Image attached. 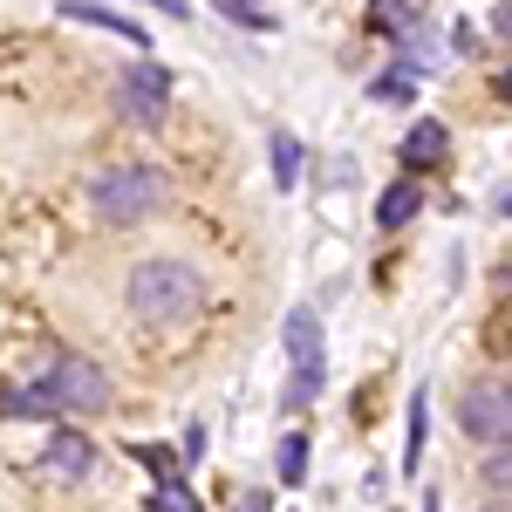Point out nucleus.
<instances>
[{
  "label": "nucleus",
  "mask_w": 512,
  "mask_h": 512,
  "mask_svg": "<svg viewBox=\"0 0 512 512\" xmlns=\"http://www.w3.org/2000/svg\"><path fill=\"white\" fill-rule=\"evenodd\" d=\"M130 458H137V465H144V472L158 478V485H164V478H178V458H171V451H164V444H137V451H130Z\"/></svg>",
  "instance_id": "nucleus-18"
},
{
  "label": "nucleus",
  "mask_w": 512,
  "mask_h": 512,
  "mask_svg": "<svg viewBox=\"0 0 512 512\" xmlns=\"http://www.w3.org/2000/svg\"><path fill=\"white\" fill-rule=\"evenodd\" d=\"M444 151H451V130H444L437 117L410 123V137H403V164H410V171H424V164H437Z\"/></svg>",
  "instance_id": "nucleus-10"
},
{
  "label": "nucleus",
  "mask_w": 512,
  "mask_h": 512,
  "mask_svg": "<svg viewBox=\"0 0 512 512\" xmlns=\"http://www.w3.org/2000/svg\"><path fill=\"white\" fill-rule=\"evenodd\" d=\"M410 89H417V69H410V62H396L383 82H369V96H376V103H410Z\"/></svg>",
  "instance_id": "nucleus-15"
},
{
  "label": "nucleus",
  "mask_w": 512,
  "mask_h": 512,
  "mask_svg": "<svg viewBox=\"0 0 512 512\" xmlns=\"http://www.w3.org/2000/svg\"><path fill=\"white\" fill-rule=\"evenodd\" d=\"M417 205H424V185H410V178H403V185H390V192L376 198V226H383V233L410 226V219H417Z\"/></svg>",
  "instance_id": "nucleus-11"
},
{
  "label": "nucleus",
  "mask_w": 512,
  "mask_h": 512,
  "mask_svg": "<svg viewBox=\"0 0 512 512\" xmlns=\"http://www.w3.org/2000/svg\"><path fill=\"white\" fill-rule=\"evenodd\" d=\"M130 315L151 321V328H171V321H192L198 301H205V280L185 267V260H137L130 267Z\"/></svg>",
  "instance_id": "nucleus-1"
},
{
  "label": "nucleus",
  "mask_w": 512,
  "mask_h": 512,
  "mask_svg": "<svg viewBox=\"0 0 512 512\" xmlns=\"http://www.w3.org/2000/svg\"><path fill=\"white\" fill-rule=\"evenodd\" d=\"M41 390H48L55 410H110V376L76 349H62L48 362V383H41Z\"/></svg>",
  "instance_id": "nucleus-3"
},
{
  "label": "nucleus",
  "mask_w": 512,
  "mask_h": 512,
  "mask_svg": "<svg viewBox=\"0 0 512 512\" xmlns=\"http://www.w3.org/2000/svg\"><path fill=\"white\" fill-rule=\"evenodd\" d=\"M465 431H472L478 444H492V451H506V390H499V383L465 390Z\"/></svg>",
  "instance_id": "nucleus-5"
},
{
  "label": "nucleus",
  "mask_w": 512,
  "mask_h": 512,
  "mask_svg": "<svg viewBox=\"0 0 512 512\" xmlns=\"http://www.w3.org/2000/svg\"><path fill=\"white\" fill-rule=\"evenodd\" d=\"M267 151H274V185L280 192H294V185H301V144H294V130H274V137H267Z\"/></svg>",
  "instance_id": "nucleus-12"
},
{
  "label": "nucleus",
  "mask_w": 512,
  "mask_h": 512,
  "mask_svg": "<svg viewBox=\"0 0 512 512\" xmlns=\"http://www.w3.org/2000/svg\"><path fill=\"white\" fill-rule=\"evenodd\" d=\"M280 335H287V362H294V369L321 362V315H315V308H294Z\"/></svg>",
  "instance_id": "nucleus-9"
},
{
  "label": "nucleus",
  "mask_w": 512,
  "mask_h": 512,
  "mask_svg": "<svg viewBox=\"0 0 512 512\" xmlns=\"http://www.w3.org/2000/svg\"><path fill=\"white\" fill-rule=\"evenodd\" d=\"M164 103H171V69L164 62H137V69L117 76V110H123L130 130H158Z\"/></svg>",
  "instance_id": "nucleus-4"
},
{
  "label": "nucleus",
  "mask_w": 512,
  "mask_h": 512,
  "mask_svg": "<svg viewBox=\"0 0 512 512\" xmlns=\"http://www.w3.org/2000/svg\"><path fill=\"white\" fill-rule=\"evenodd\" d=\"M89 198H96L103 226H137L144 212L164 205V171H151V164H110V171L89 185Z\"/></svg>",
  "instance_id": "nucleus-2"
},
{
  "label": "nucleus",
  "mask_w": 512,
  "mask_h": 512,
  "mask_svg": "<svg viewBox=\"0 0 512 512\" xmlns=\"http://www.w3.org/2000/svg\"><path fill=\"white\" fill-rule=\"evenodd\" d=\"M41 465L55 478H89V465H96V444L82 431H55L48 437V451H41Z\"/></svg>",
  "instance_id": "nucleus-6"
},
{
  "label": "nucleus",
  "mask_w": 512,
  "mask_h": 512,
  "mask_svg": "<svg viewBox=\"0 0 512 512\" xmlns=\"http://www.w3.org/2000/svg\"><path fill=\"white\" fill-rule=\"evenodd\" d=\"M424 417H431V390L410 396V451H403V472H417V458H424Z\"/></svg>",
  "instance_id": "nucleus-16"
},
{
  "label": "nucleus",
  "mask_w": 512,
  "mask_h": 512,
  "mask_svg": "<svg viewBox=\"0 0 512 512\" xmlns=\"http://www.w3.org/2000/svg\"><path fill=\"white\" fill-rule=\"evenodd\" d=\"M151 7H164L171 21H192V0H151Z\"/></svg>",
  "instance_id": "nucleus-20"
},
{
  "label": "nucleus",
  "mask_w": 512,
  "mask_h": 512,
  "mask_svg": "<svg viewBox=\"0 0 512 512\" xmlns=\"http://www.w3.org/2000/svg\"><path fill=\"white\" fill-rule=\"evenodd\" d=\"M369 14H376V28L396 41H410L417 28H431V0H369Z\"/></svg>",
  "instance_id": "nucleus-8"
},
{
  "label": "nucleus",
  "mask_w": 512,
  "mask_h": 512,
  "mask_svg": "<svg viewBox=\"0 0 512 512\" xmlns=\"http://www.w3.org/2000/svg\"><path fill=\"white\" fill-rule=\"evenodd\" d=\"M62 21H82V28H110V35L123 41H137L144 48V21H130V14H117V7H103V0H62Z\"/></svg>",
  "instance_id": "nucleus-7"
},
{
  "label": "nucleus",
  "mask_w": 512,
  "mask_h": 512,
  "mask_svg": "<svg viewBox=\"0 0 512 512\" xmlns=\"http://www.w3.org/2000/svg\"><path fill=\"white\" fill-rule=\"evenodd\" d=\"M274 458H280V465H274L280 485H301V478H308V437H301V431H287Z\"/></svg>",
  "instance_id": "nucleus-13"
},
{
  "label": "nucleus",
  "mask_w": 512,
  "mask_h": 512,
  "mask_svg": "<svg viewBox=\"0 0 512 512\" xmlns=\"http://www.w3.org/2000/svg\"><path fill=\"white\" fill-rule=\"evenodd\" d=\"M219 14H226V21H239V28H274L267 0H219Z\"/></svg>",
  "instance_id": "nucleus-17"
},
{
  "label": "nucleus",
  "mask_w": 512,
  "mask_h": 512,
  "mask_svg": "<svg viewBox=\"0 0 512 512\" xmlns=\"http://www.w3.org/2000/svg\"><path fill=\"white\" fill-rule=\"evenodd\" d=\"M233 512H267V499H260V492H246V499H239Z\"/></svg>",
  "instance_id": "nucleus-21"
},
{
  "label": "nucleus",
  "mask_w": 512,
  "mask_h": 512,
  "mask_svg": "<svg viewBox=\"0 0 512 512\" xmlns=\"http://www.w3.org/2000/svg\"><path fill=\"white\" fill-rule=\"evenodd\" d=\"M158 506L164 512H198V499H192V485H185V478H164V485H158Z\"/></svg>",
  "instance_id": "nucleus-19"
},
{
  "label": "nucleus",
  "mask_w": 512,
  "mask_h": 512,
  "mask_svg": "<svg viewBox=\"0 0 512 512\" xmlns=\"http://www.w3.org/2000/svg\"><path fill=\"white\" fill-rule=\"evenodd\" d=\"M321 383H328V362H308V369H294V376H287V403H294V410H308V403L321 396Z\"/></svg>",
  "instance_id": "nucleus-14"
}]
</instances>
